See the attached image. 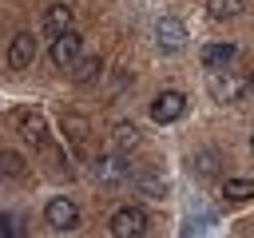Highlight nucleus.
<instances>
[{"mask_svg": "<svg viewBox=\"0 0 254 238\" xmlns=\"http://www.w3.org/2000/svg\"><path fill=\"white\" fill-rule=\"evenodd\" d=\"M107 230L115 238H143L147 234V210L143 206H119L107 222Z\"/></svg>", "mask_w": 254, "mask_h": 238, "instance_id": "f257e3e1", "label": "nucleus"}, {"mask_svg": "<svg viewBox=\"0 0 254 238\" xmlns=\"http://www.w3.org/2000/svg\"><path fill=\"white\" fill-rule=\"evenodd\" d=\"M44 222L52 226V230H75L79 226V206L71 202V198H52L48 206H44Z\"/></svg>", "mask_w": 254, "mask_h": 238, "instance_id": "f03ea898", "label": "nucleus"}, {"mask_svg": "<svg viewBox=\"0 0 254 238\" xmlns=\"http://www.w3.org/2000/svg\"><path fill=\"white\" fill-rule=\"evenodd\" d=\"M79 52H83V40H79L75 28L60 32V36L52 40V63H56V67H71V63L79 60Z\"/></svg>", "mask_w": 254, "mask_h": 238, "instance_id": "7ed1b4c3", "label": "nucleus"}, {"mask_svg": "<svg viewBox=\"0 0 254 238\" xmlns=\"http://www.w3.org/2000/svg\"><path fill=\"white\" fill-rule=\"evenodd\" d=\"M16 123H20V135H24L32 147H44V143H48V119H44L40 111L20 107V111H16Z\"/></svg>", "mask_w": 254, "mask_h": 238, "instance_id": "20e7f679", "label": "nucleus"}, {"mask_svg": "<svg viewBox=\"0 0 254 238\" xmlns=\"http://www.w3.org/2000/svg\"><path fill=\"white\" fill-rule=\"evenodd\" d=\"M183 111H187V95H183V91H163V95L151 103V119H155V123H175Z\"/></svg>", "mask_w": 254, "mask_h": 238, "instance_id": "39448f33", "label": "nucleus"}, {"mask_svg": "<svg viewBox=\"0 0 254 238\" xmlns=\"http://www.w3.org/2000/svg\"><path fill=\"white\" fill-rule=\"evenodd\" d=\"M32 60H36V36H32V32H16L12 44H8V63H12L16 71H24Z\"/></svg>", "mask_w": 254, "mask_h": 238, "instance_id": "423d86ee", "label": "nucleus"}, {"mask_svg": "<svg viewBox=\"0 0 254 238\" xmlns=\"http://www.w3.org/2000/svg\"><path fill=\"white\" fill-rule=\"evenodd\" d=\"M155 36H159V48H167V52H179V48L187 44V28H183V20H175V16H163L159 28H155Z\"/></svg>", "mask_w": 254, "mask_h": 238, "instance_id": "0eeeda50", "label": "nucleus"}, {"mask_svg": "<svg viewBox=\"0 0 254 238\" xmlns=\"http://www.w3.org/2000/svg\"><path fill=\"white\" fill-rule=\"evenodd\" d=\"M71 28V4L67 0H56V4H48V12H44V32L56 40L60 32H67Z\"/></svg>", "mask_w": 254, "mask_h": 238, "instance_id": "6e6552de", "label": "nucleus"}, {"mask_svg": "<svg viewBox=\"0 0 254 238\" xmlns=\"http://www.w3.org/2000/svg\"><path fill=\"white\" fill-rule=\"evenodd\" d=\"M64 135H67V143L79 151L83 143H87V119L79 115V111H71V115H64Z\"/></svg>", "mask_w": 254, "mask_h": 238, "instance_id": "1a4fd4ad", "label": "nucleus"}, {"mask_svg": "<svg viewBox=\"0 0 254 238\" xmlns=\"http://www.w3.org/2000/svg\"><path fill=\"white\" fill-rule=\"evenodd\" d=\"M234 52H238L234 44H206V48H202V63H206V67H226V63L234 60Z\"/></svg>", "mask_w": 254, "mask_h": 238, "instance_id": "9d476101", "label": "nucleus"}, {"mask_svg": "<svg viewBox=\"0 0 254 238\" xmlns=\"http://www.w3.org/2000/svg\"><path fill=\"white\" fill-rule=\"evenodd\" d=\"M222 194H226V202H250L254 198V178H226Z\"/></svg>", "mask_w": 254, "mask_h": 238, "instance_id": "9b49d317", "label": "nucleus"}, {"mask_svg": "<svg viewBox=\"0 0 254 238\" xmlns=\"http://www.w3.org/2000/svg\"><path fill=\"white\" fill-rule=\"evenodd\" d=\"M99 67H103L99 56H79V60L71 63V75H75V83H91V79L99 75Z\"/></svg>", "mask_w": 254, "mask_h": 238, "instance_id": "f8f14e48", "label": "nucleus"}, {"mask_svg": "<svg viewBox=\"0 0 254 238\" xmlns=\"http://www.w3.org/2000/svg\"><path fill=\"white\" fill-rule=\"evenodd\" d=\"M206 12L214 20H234L242 12V0H206Z\"/></svg>", "mask_w": 254, "mask_h": 238, "instance_id": "ddd939ff", "label": "nucleus"}, {"mask_svg": "<svg viewBox=\"0 0 254 238\" xmlns=\"http://www.w3.org/2000/svg\"><path fill=\"white\" fill-rule=\"evenodd\" d=\"M131 147H139L135 123H115V151H131Z\"/></svg>", "mask_w": 254, "mask_h": 238, "instance_id": "4468645a", "label": "nucleus"}, {"mask_svg": "<svg viewBox=\"0 0 254 238\" xmlns=\"http://www.w3.org/2000/svg\"><path fill=\"white\" fill-rule=\"evenodd\" d=\"M28 171V163L16 155V151H0V175H8V178H20Z\"/></svg>", "mask_w": 254, "mask_h": 238, "instance_id": "2eb2a0df", "label": "nucleus"}, {"mask_svg": "<svg viewBox=\"0 0 254 238\" xmlns=\"http://www.w3.org/2000/svg\"><path fill=\"white\" fill-rule=\"evenodd\" d=\"M95 175H99L103 182H119L127 171L119 167V159H95Z\"/></svg>", "mask_w": 254, "mask_h": 238, "instance_id": "dca6fc26", "label": "nucleus"}, {"mask_svg": "<svg viewBox=\"0 0 254 238\" xmlns=\"http://www.w3.org/2000/svg\"><path fill=\"white\" fill-rule=\"evenodd\" d=\"M135 182H139L147 194H155V198H163V194H167V182H159L155 175H135Z\"/></svg>", "mask_w": 254, "mask_h": 238, "instance_id": "f3484780", "label": "nucleus"}, {"mask_svg": "<svg viewBox=\"0 0 254 238\" xmlns=\"http://www.w3.org/2000/svg\"><path fill=\"white\" fill-rule=\"evenodd\" d=\"M0 234H4V238L20 234V226H16V218H12V214H0Z\"/></svg>", "mask_w": 254, "mask_h": 238, "instance_id": "a211bd4d", "label": "nucleus"}, {"mask_svg": "<svg viewBox=\"0 0 254 238\" xmlns=\"http://www.w3.org/2000/svg\"><path fill=\"white\" fill-rule=\"evenodd\" d=\"M250 147H254V135H250Z\"/></svg>", "mask_w": 254, "mask_h": 238, "instance_id": "6ab92c4d", "label": "nucleus"}]
</instances>
